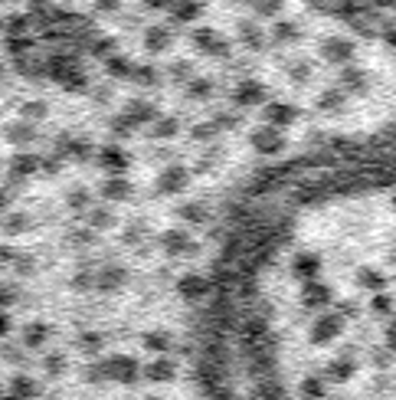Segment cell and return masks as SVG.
<instances>
[{"mask_svg": "<svg viewBox=\"0 0 396 400\" xmlns=\"http://www.w3.org/2000/svg\"><path fill=\"white\" fill-rule=\"evenodd\" d=\"M298 394H302V400H321L324 397V384H321L318 377H304Z\"/></svg>", "mask_w": 396, "mask_h": 400, "instance_id": "1", "label": "cell"}]
</instances>
